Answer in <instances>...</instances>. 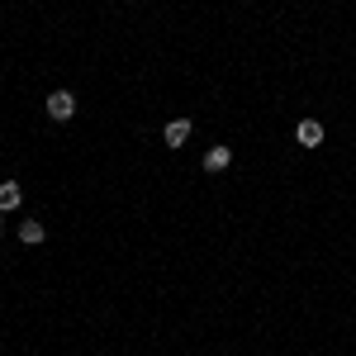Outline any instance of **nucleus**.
<instances>
[{"instance_id": "f257e3e1", "label": "nucleus", "mask_w": 356, "mask_h": 356, "mask_svg": "<svg viewBox=\"0 0 356 356\" xmlns=\"http://www.w3.org/2000/svg\"><path fill=\"white\" fill-rule=\"evenodd\" d=\"M48 114H53L57 124L72 119V114H76V95H72V90H53V95H48Z\"/></svg>"}, {"instance_id": "f03ea898", "label": "nucleus", "mask_w": 356, "mask_h": 356, "mask_svg": "<svg viewBox=\"0 0 356 356\" xmlns=\"http://www.w3.org/2000/svg\"><path fill=\"white\" fill-rule=\"evenodd\" d=\"M162 138H166V147H186V138H191V119H171L162 129Z\"/></svg>"}, {"instance_id": "7ed1b4c3", "label": "nucleus", "mask_w": 356, "mask_h": 356, "mask_svg": "<svg viewBox=\"0 0 356 356\" xmlns=\"http://www.w3.org/2000/svg\"><path fill=\"white\" fill-rule=\"evenodd\" d=\"M295 138H300V147H318L323 143V124L318 119H304L300 129H295Z\"/></svg>"}, {"instance_id": "20e7f679", "label": "nucleus", "mask_w": 356, "mask_h": 356, "mask_svg": "<svg viewBox=\"0 0 356 356\" xmlns=\"http://www.w3.org/2000/svg\"><path fill=\"white\" fill-rule=\"evenodd\" d=\"M19 200H24V191H19L15 181H0V214H10V209H19Z\"/></svg>"}, {"instance_id": "39448f33", "label": "nucleus", "mask_w": 356, "mask_h": 356, "mask_svg": "<svg viewBox=\"0 0 356 356\" xmlns=\"http://www.w3.org/2000/svg\"><path fill=\"white\" fill-rule=\"evenodd\" d=\"M19 238H24L29 247H38V243H43V238H48V228H43V223H38V219H24V223H19Z\"/></svg>"}, {"instance_id": "423d86ee", "label": "nucleus", "mask_w": 356, "mask_h": 356, "mask_svg": "<svg viewBox=\"0 0 356 356\" xmlns=\"http://www.w3.org/2000/svg\"><path fill=\"white\" fill-rule=\"evenodd\" d=\"M228 162H233V152H228V147H209V152H204V171H223Z\"/></svg>"}]
</instances>
